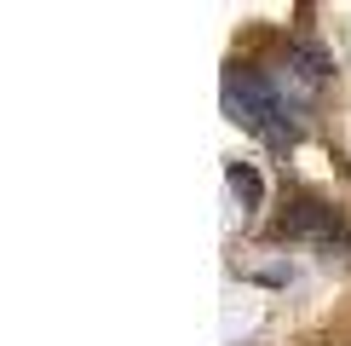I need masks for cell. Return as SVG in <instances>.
Returning a JSON list of instances; mask_svg holds the SVG:
<instances>
[{
	"label": "cell",
	"mask_w": 351,
	"mask_h": 346,
	"mask_svg": "<svg viewBox=\"0 0 351 346\" xmlns=\"http://www.w3.org/2000/svg\"><path fill=\"white\" fill-rule=\"evenodd\" d=\"M225 110L230 122L247 127L254 139H265L271 150H288V144L300 139V98H288L282 86L271 76H259V69H230L225 76Z\"/></svg>",
	"instance_id": "obj_1"
},
{
	"label": "cell",
	"mask_w": 351,
	"mask_h": 346,
	"mask_svg": "<svg viewBox=\"0 0 351 346\" xmlns=\"http://www.w3.org/2000/svg\"><path fill=\"white\" fill-rule=\"evenodd\" d=\"M282 237H311L317 249H328V254L340 249V260H351V225L323 202H294V214L282 220Z\"/></svg>",
	"instance_id": "obj_2"
},
{
	"label": "cell",
	"mask_w": 351,
	"mask_h": 346,
	"mask_svg": "<svg viewBox=\"0 0 351 346\" xmlns=\"http://www.w3.org/2000/svg\"><path fill=\"white\" fill-rule=\"evenodd\" d=\"M225 179H230V191H237L242 214H254V208H259V196H265V185H259V173L247 168V162H230V168H225Z\"/></svg>",
	"instance_id": "obj_3"
}]
</instances>
